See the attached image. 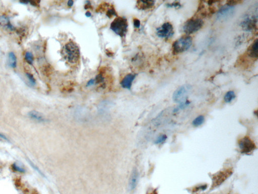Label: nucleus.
Masks as SVG:
<instances>
[{
    "mask_svg": "<svg viewBox=\"0 0 258 194\" xmlns=\"http://www.w3.org/2000/svg\"><path fill=\"white\" fill-rule=\"evenodd\" d=\"M232 170L230 169L220 171L215 174L212 178V189H214L223 183L225 180L228 178L232 174Z\"/></svg>",
    "mask_w": 258,
    "mask_h": 194,
    "instance_id": "7",
    "label": "nucleus"
},
{
    "mask_svg": "<svg viewBox=\"0 0 258 194\" xmlns=\"http://www.w3.org/2000/svg\"><path fill=\"white\" fill-rule=\"evenodd\" d=\"M0 53H1V50H0Z\"/></svg>",
    "mask_w": 258,
    "mask_h": 194,
    "instance_id": "35",
    "label": "nucleus"
},
{
    "mask_svg": "<svg viewBox=\"0 0 258 194\" xmlns=\"http://www.w3.org/2000/svg\"><path fill=\"white\" fill-rule=\"evenodd\" d=\"M248 54L251 57L257 58L258 56V39L254 40L248 49Z\"/></svg>",
    "mask_w": 258,
    "mask_h": 194,
    "instance_id": "15",
    "label": "nucleus"
},
{
    "mask_svg": "<svg viewBox=\"0 0 258 194\" xmlns=\"http://www.w3.org/2000/svg\"><path fill=\"white\" fill-rule=\"evenodd\" d=\"M157 35L159 37L164 39H169L174 34L173 27L170 22H166L162 26L157 28Z\"/></svg>",
    "mask_w": 258,
    "mask_h": 194,
    "instance_id": "8",
    "label": "nucleus"
},
{
    "mask_svg": "<svg viewBox=\"0 0 258 194\" xmlns=\"http://www.w3.org/2000/svg\"><path fill=\"white\" fill-rule=\"evenodd\" d=\"M8 64L12 68H15L17 66V57L13 52H10L8 55Z\"/></svg>",
    "mask_w": 258,
    "mask_h": 194,
    "instance_id": "17",
    "label": "nucleus"
},
{
    "mask_svg": "<svg viewBox=\"0 0 258 194\" xmlns=\"http://www.w3.org/2000/svg\"><path fill=\"white\" fill-rule=\"evenodd\" d=\"M235 8L233 6H225L218 11L217 14V19L220 21L225 20L233 15Z\"/></svg>",
    "mask_w": 258,
    "mask_h": 194,
    "instance_id": "9",
    "label": "nucleus"
},
{
    "mask_svg": "<svg viewBox=\"0 0 258 194\" xmlns=\"http://www.w3.org/2000/svg\"><path fill=\"white\" fill-rule=\"evenodd\" d=\"M236 95L234 92L232 91H229L226 93L224 97V100L227 103H229L232 102L236 98Z\"/></svg>",
    "mask_w": 258,
    "mask_h": 194,
    "instance_id": "18",
    "label": "nucleus"
},
{
    "mask_svg": "<svg viewBox=\"0 0 258 194\" xmlns=\"http://www.w3.org/2000/svg\"><path fill=\"white\" fill-rule=\"evenodd\" d=\"M205 118L203 115H200L197 117L192 122V124L194 126L198 127L201 126L204 122Z\"/></svg>",
    "mask_w": 258,
    "mask_h": 194,
    "instance_id": "19",
    "label": "nucleus"
},
{
    "mask_svg": "<svg viewBox=\"0 0 258 194\" xmlns=\"http://www.w3.org/2000/svg\"><path fill=\"white\" fill-rule=\"evenodd\" d=\"M26 76L27 77L28 79L29 80L30 83H31L32 85H35L36 81H35V78H34L33 76L29 72L26 73Z\"/></svg>",
    "mask_w": 258,
    "mask_h": 194,
    "instance_id": "24",
    "label": "nucleus"
},
{
    "mask_svg": "<svg viewBox=\"0 0 258 194\" xmlns=\"http://www.w3.org/2000/svg\"><path fill=\"white\" fill-rule=\"evenodd\" d=\"M138 178L139 174L138 171L136 169L133 170L129 180V187L130 190H134L136 188L138 181Z\"/></svg>",
    "mask_w": 258,
    "mask_h": 194,
    "instance_id": "12",
    "label": "nucleus"
},
{
    "mask_svg": "<svg viewBox=\"0 0 258 194\" xmlns=\"http://www.w3.org/2000/svg\"><path fill=\"white\" fill-rule=\"evenodd\" d=\"M25 59L26 60V62L28 64L32 65L33 64V61H34V58L31 52H27L25 53Z\"/></svg>",
    "mask_w": 258,
    "mask_h": 194,
    "instance_id": "21",
    "label": "nucleus"
},
{
    "mask_svg": "<svg viewBox=\"0 0 258 194\" xmlns=\"http://www.w3.org/2000/svg\"><path fill=\"white\" fill-rule=\"evenodd\" d=\"M238 146L241 153L245 154L252 153L256 149L254 143L247 136L243 137L239 140Z\"/></svg>",
    "mask_w": 258,
    "mask_h": 194,
    "instance_id": "6",
    "label": "nucleus"
},
{
    "mask_svg": "<svg viewBox=\"0 0 258 194\" xmlns=\"http://www.w3.org/2000/svg\"><path fill=\"white\" fill-rule=\"evenodd\" d=\"M157 194V193H156L153 192V193H151V194Z\"/></svg>",
    "mask_w": 258,
    "mask_h": 194,
    "instance_id": "33",
    "label": "nucleus"
},
{
    "mask_svg": "<svg viewBox=\"0 0 258 194\" xmlns=\"http://www.w3.org/2000/svg\"><path fill=\"white\" fill-rule=\"evenodd\" d=\"M94 83H95V80H94V79H92V80H90L87 83V87H89V86L93 85Z\"/></svg>",
    "mask_w": 258,
    "mask_h": 194,
    "instance_id": "29",
    "label": "nucleus"
},
{
    "mask_svg": "<svg viewBox=\"0 0 258 194\" xmlns=\"http://www.w3.org/2000/svg\"><path fill=\"white\" fill-rule=\"evenodd\" d=\"M204 22L201 19L193 18L187 21L183 26L184 32L186 34H192L199 31L203 27Z\"/></svg>",
    "mask_w": 258,
    "mask_h": 194,
    "instance_id": "4",
    "label": "nucleus"
},
{
    "mask_svg": "<svg viewBox=\"0 0 258 194\" xmlns=\"http://www.w3.org/2000/svg\"><path fill=\"white\" fill-rule=\"evenodd\" d=\"M242 2H243L242 1H229L227 2L226 5L234 7V5L240 4Z\"/></svg>",
    "mask_w": 258,
    "mask_h": 194,
    "instance_id": "26",
    "label": "nucleus"
},
{
    "mask_svg": "<svg viewBox=\"0 0 258 194\" xmlns=\"http://www.w3.org/2000/svg\"><path fill=\"white\" fill-rule=\"evenodd\" d=\"M133 23H134V25L135 28H139L140 27V21L139 19L137 18H134L133 20Z\"/></svg>",
    "mask_w": 258,
    "mask_h": 194,
    "instance_id": "27",
    "label": "nucleus"
},
{
    "mask_svg": "<svg viewBox=\"0 0 258 194\" xmlns=\"http://www.w3.org/2000/svg\"><path fill=\"white\" fill-rule=\"evenodd\" d=\"M85 15L87 17H90L91 16V13L90 12H87L85 13Z\"/></svg>",
    "mask_w": 258,
    "mask_h": 194,
    "instance_id": "32",
    "label": "nucleus"
},
{
    "mask_svg": "<svg viewBox=\"0 0 258 194\" xmlns=\"http://www.w3.org/2000/svg\"><path fill=\"white\" fill-rule=\"evenodd\" d=\"M192 87L189 85H185L179 87L173 92L172 99L174 102L181 103L186 100V98L191 90Z\"/></svg>",
    "mask_w": 258,
    "mask_h": 194,
    "instance_id": "5",
    "label": "nucleus"
},
{
    "mask_svg": "<svg viewBox=\"0 0 258 194\" xmlns=\"http://www.w3.org/2000/svg\"><path fill=\"white\" fill-rule=\"evenodd\" d=\"M192 43V38L190 36L185 35L181 37L172 44L173 54H179L186 51L191 47Z\"/></svg>",
    "mask_w": 258,
    "mask_h": 194,
    "instance_id": "3",
    "label": "nucleus"
},
{
    "mask_svg": "<svg viewBox=\"0 0 258 194\" xmlns=\"http://www.w3.org/2000/svg\"><path fill=\"white\" fill-rule=\"evenodd\" d=\"M168 137L165 135H161L159 136L155 140L156 144H161L165 142L167 140Z\"/></svg>",
    "mask_w": 258,
    "mask_h": 194,
    "instance_id": "22",
    "label": "nucleus"
},
{
    "mask_svg": "<svg viewBox=\"0 0 258 194\" xmlns=\"http://www.w3.org/2000/svg\"><path fill=\"white\" fill-rule=\"evenodd\" d=\"M37 194V193H34V194Z\"/></svg>",
    "mask_w": 258,
    "mask_h": 194,
    "instance_id": "34",
    "label": "nucleus"
},
{
    "mask_svg": "<svg viewBox=\"0 0 258 194\" xmlns=\"http://www.w3.org/2000/svg\"><path fill=\"white\" fill-rule=\"evenodd\" d=\"M0 138H1L2 139H4L5 140H8V139H7V138L6 137L5 135H3V134H2V133H0Z\"/></svg>",
    "mask_w": 258,
    "mask_h": 194,
    "instance_id": "30",
    "label": "nucleus"
},
{
    "mask_svg": "<svg viewBox=\"0 0 258 194\" xmlns=\"http://www.w3.org/2000/svg\"><path fill=\"white\" fill-rule=\"evenodd\" d=\"M107 16L109 17V18H111L113 16L117 15L116 11L114 9V7L113 6H111L110 7L107 9Z\"/></svg>",
    "mask_w": 258,
    "mask_h": 194,
    "instance_id": "23",
    "label": "nucleus"
},
{
    "mask_svg": "<svg viewBox=\"0 0 258 194\" xmlns=\"http://www.w3.org/2000/svg\"><path fill=\"white\" fill-rule=\"evenodd\" d=\"M135 77H136L135 75L131 74V73L126 75L124 77V78L123 79L122 81H121V84L122 87L125 89H128V90L131 89V86H132L134 80L135 78Z\"/></svg>",
    "mask_w": 258,
    "mask_h": 194,
    "instance_id": "11",
    "label": "nucleus"
},
{
    "mask_svg": "<svg viewBox=\"0 0 258 194\" xmlns=\"http://www.w3.org/2000/svg\"><path fill=\"white\" fill-rule=\"evenodd\" d=\"M154 3L155 2L153 1H138L136 7L140 10L148 9L153 7Z\"/></svg>",
    "mask_w": 258,
    "mask_h": 194,
    "instance_id": "13",
    "label": "nucleus"
},
{
    "mask_svg": "<svg viewBox=\"0 0 258 194\" xmlns=\"http://www.w3.org/2000/svg\"><path fill=\"white\" fill-rule=\"evenodd\" d=\"M167 6L168 7L176 8H181L182 6L179 2H175L172 3L167 4Z\"/></svg>",
    "mask_w": 258,
    "mask_h": 194,
    "instance_id": "25",
    "label": "nucleus"
},
{
    "mask_svg": "<svg viewBox=\"0 0 258 194\" xmlns=\"http://www.w3.org/2000/svg\"><path fill=\"white\" fill-rule=\"evenodd\" d=\"M0 25L9 30H13V26L10 22L9 19L5 15L0 16Z\"/></svg>",
    "mask_w": 258,
    "mask_h": 194,
    "instance_id": "16",
    "label": "nucleus"
},
{
    "mask_svg": "<svg viewBox=\"0 0 258 194\" xmlns=\"http://www.w3.org/2000/svg\"><path fill=\"white\" fill-rule=\"evenodd\" d=\"M63 54L68 62L71 64L77 63L80 59V53L79 47L72 41H70L64 45Z\"/></svg>",
    "mask_w": 258,
    "mask_h": 194,
    "instance_id": "1",
    "label": "nucleus"
},
{
    "mask_svg": "<svg viewBox=\"0 0 258 194\" xmlns=\"http://www.w3.org/2000/svg\"><path fill=\"white\" fill-rule=\"evenodd\" d=\"M257 19L254 17H247L241 23V25L243 30L247 31H251L257 27Z\"/></svg>",
    "mask_w": 258,
    "mask_h": 194,
    "instance_id": "10",
    "label": "nucleus"
},
{
    "mask_svg": "<svg viewBox=\"0 0 258 194\" xmlns=\"http://www.w3.org/2000/svg\"><path fill=\"white\" fill-rule=\"evenodd\" d=\"M13 167H14V168L15 169V170H17V171H19V172H24V171H25L24 169H23V168H21L20 167L18 166L16 164H14Z\"/></svg>",
    "mask_w": 258,
    "mask_h": 194,
    "instance_id": "28",
    "label": "nucleus"
},
{
    "mask_svg": "<svg viewBox=\"0 0 258 194\" xmlns=\"http://www.w3.org/2000/svg\"><path fill=\"white\" fill-rule=\"evenodd\" d=\"M190 104V102L188 100H186L184 102H182L179 103L177 107L175 108V109L173 110V112H177L178 111H180L181 110L186 108Z\"/></svg>",
    "mask_w": 258,
    "mask_h": 194,
    "instance_id": "20",
    "label": "nucleus"
},
{
    "mask_svg": "<svg viewBox=\"0 0 258 194\" xmlns=\"http://www.w3.org/2000/svg\"><path fill=\"white\" fill-rule=\"evenodd\" d=\"M128 22L124 17H117L111 24V29L121 37H125L128 31Z\"/></svg>",
    "mask_w": 258,
    "mask_h": 194,
    "instance_id": "2",
    "label": "nucleus"
},
{
    "mask_svg": "<svg viewBox=\"0 0 258 194\" xmlns=\"http://www.w3.org/2000/svg\"><path fill=\"white\" fill-rule=\"evenodd\" d=\"M28 116L30 117V118L38 122H44L47 120L46 118L42 113L35 110L29 112L28 113Z\"/></svg>",
    "mask_w": 258,
    "mask_h": 194,
    "instance_id": "14",
    "label": "nucleus"
},
{
    "mask_svg": "<svg viewBox=\"0 0 258 194\" xmlns=\"http://www.w3.org/2000/svg\"><path fill=\"white\" fill-rule=\"evenodd\" d=\"M73 4H74V2L72 1V0L69 1L68 2V5L69 7H72V6L73 5Z\"/></svg>",
    "mask_w": 258,
    "mask_h": 194,
    "instance_id": "31",
    "label": "nucleus"
}]
</instances>
